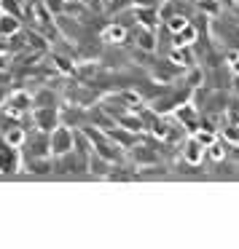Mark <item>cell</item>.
<instances>
[{
    "instance_id": "cell-11",
    "label": "cell",
    "mask_w": 239,
    "mask_h": 249,
    "mask_svg": "<svg viewBox=\"0 0 239 249\" xmlns=\"http://www.w3.org/2000/svg\"><path fill=\"white\" fill-rule=\"evenodd\" d=\"M86 121L92 126H97V129H102V131H110L116 126V118L108 113V110H102V105H94L92 113H86Z\"/></svg>"
},
{
    "instance_id": "cell-23",
    "label": "cell",
    "mask_w": 239,
    "mask_h": 249,
    "mask_svg": "<svg viewBox=\"0 0 239 249\" xmlns=\"http://www.w3.org/2000/svg\"><path fill=\"white\" fill-rule=\"evenodd\" d=\"M196 6L201 8V14L207 19H218V14H220V3L218 0H196Z\"/></svg>"
},
{
    "instance_id": "cell-28",
    "label": "cell",
    "mask_w": 239,
    "mask_h": 249,
    "mask_svg": "<svg viewBox=\"0 0 239 249\" xmlns=\"http://www.w3.org/2000/svg\"><path fill=\"white\" fill-rule=\"evenodd\" d=\"M0 8L3 11H11V14H19V0H0Z\"/></svg>"
},
{
    "instance_id": "cell-17",
    "label": "cell",
    "mask_w": 239,
    "mask_h": 249,
    "mask_svg": "<svg viewBox=\"0 0 239 249\" xmlns=\"http://www.w3.org/2000/svg\"><path fill=\"white\" fill-rule=\"evenodd\" d=\"M51 65H54L57 72H62V75H76V62H73V56L67 54H51Z\"/></svg>"
},
{
    "instance_id": "cell-14",
    "label": "cell",
    "mask_w": 239,
    "mask_h": 249,
    "mask_svg": "<svg viewBox=\"0 0 239 249\" xmlns=\"http://www.w3.org/2000/svg\"><path fill=\"white\" fill-rule=\"evenodd\" d=\"M116 163H110L108 158H102L100 153H89V174L92 177H102V179H108V174H110V169H113Z\"/></svg>"
},
{
    "instance_id": "cell-29",
    "label": "cell",
    "mask_w": 239,
    "mask_h": 249,
    "mask_svg": "<svg viewBox=\"0 0 239 249\" xmlns=\"http://www.w3.org/2000/svg\"><path fill=\"white\" fill-rule=\"evenodd\" d=\"M8 81H11V75H8V72H0V89H6Z\"/></svg>"
},
{
    "instance_id": "cell-12",
    "label": "cell",
    "mask_w": 239,
    "mask_h": 249,
    "mask_svg": "<svg viewBox=\"0 0 239 249\" xmlns=\"http://www.w3.org/2000/svg\"><path fill=\"white\" fill-rule=\"evenodd\" d=\"M19 30H22L19 14H11V11H3V8H0V38H11Z\"/></svg>"
},
{
    "instance_id": "cell-15",
    "label": "cell",
    "mask_w": 239,
    "mask_h": 249,
    "mask_svg": "<svg viewBox=\"0 0 239 249\" xmlns=\"http://www.w3.org/2000/svg\"><path fill=\"white\" fill-rule=\"evenodd\" d=\"M167 59H172L178 67H183V70H188V67L196 65L194 54H191V46H172L167 54Z\"/></svg>"
},
{
    "instance_id": "cell-18",
    "label": "cell",
    "mask_w": 239,
    "mask_h": 249,
    "mask_svg": "<svg viewBox=\"0 0 239 249\" xmlns=\"http://www.w3.org/2000/svg\"><path fill=\"white\" fill-rule=\"evenodd\" d=\"M196 38H199V33H196V27H194L191 22L185 24V27L180 30V33H175V35H172L175 46H191V49L196 46Z\"/></svg>"
},
{
    "instance_id": "cell-10",
    "label": "cell",
    "mask_w": 239,
    "mask_h": 249,
    "mask_svg": "<svg viewBox=\"0 0 239 249\" xmlns=\"http://www.w3.org/2000/svg\"><path fill=\"white\" fill-rule=\"evenodd\" d=\"M108 137H110V140H113L119 147H124V150H132V147H135L137 142L142 140V134H135V131H126L124 126H119V124H116L113 129L108 131Z\"/></svg>"
},
{
    "instance_id": "cell-1",
    "label": "cell",
    "mask_w": 239,
    "mask_h": 249,
    "mask_svg": "<svg viewBox=\"0 0 239 249\" xmlns=\"http://www.w3.org/2000/svg\"><path fill=\"white\" fill-rule=\"evenodd\" d=\"M51 156H65V153L76 150V129L60 124L54 131H51Z\"/></svg>"
},
{
    "instance_id": "cell-13",
    "label": "cell",
    "mask_w": 239,
    "mask_h": 249,
    "mask_svg": "<svg viewBox=\"0 0 239 249\" xmlns=\"http://www.w3.org/2000/svg\"><path fill=\"white\" fill-rule=\"evenodd\" d=\"M126 38H129V30H126V24H121L119 19L110 22V24H105V30H102V40H105V43L119 46V43H124Z\"/></svg>"
},
{
    "instance_id": "cell-2",
    "label": "cell",
    "mask_w": 239,
    "mask_h": 249,
    "mask_svg": "<svg viewBox=\"0 0 239 249\" xmlns=\"http://www.w3.org/2000/svg\"><path fill=\"white\" fill-rule=\"evenodd\" d=\"M172 118L178 121L180 126H185V131H188V134H194V131L199 129V124H201V113H199V107H196V105H191V99L180 102L178 107L172 110Z\"/></svg>"
},
{
    "instance_id": "cell-16",
    "label": "cell",
    "mask_w": 239,
    "mask_h": 249,
    "mask_svg": "<svg viewBox=\"0 0 239 249\" xmlns=\"http://www.w3.org/2000/svg\"><path fill=\"white\" fill-rule=\"evenodd\" d=\"M33 102L35 107H60V94L51 86H43L38 94H33Z\"/></svg>"
},
{
    "instance_id": "cell-21",
    "label": "cell",
    "mask_w": 239,
    "mask_h": 249,
    "mask_svg": "<svg viewBox=\"0 0 239 249\" xmlns=\"http://www.w3.org/2000/svg\"><path fill=\"white\" fill-rule=\"evenodd\" d=\"M201 83H204V70H201L199 65L188 67V70H185V89H196V86H201Z\"/></svg>"
},
{
    "instance_id": "cell-7",
    "label": "cell",
    "mask_w": 239,
    "mask_h": 249,
    "mask_svg": "<svg viewBox=\"0 0 239 249\" xmlns=\"http://www.w3.org/2000/svg\"><path fill=\"white\" fill-rule=\"evenodd\" d=\"M24 172L35 174V177H49V174H54V158L51 156L24 158Z\"/></svg>"
},
{
    "instance_id": "cell-4",
    "label": "cell",
    "mask_w": 239,
    "mask_h": 249,
    "mask_svg": "<svg viewBox=\"0 0 239 249\" xmlns=\"http://www.w3.org/2000/svg\"><path fill=\"white\" fill-rule=\"evenodd\" d=\"M19 150H22L27 158H35V156H51V137L46 134V131L35 129L33 134H27V140H24V145L19 147Z\"/></svg>"
},
{
    "instance_id": "cell-24",
    "label": "cell",
    "mask_w": 239,
    "mask_h": 249,
    "mask_svg": "<svg viewBox=\"0 0 239 249\" xmlns=\"http://www.w3.org/2000/svg\"><path fill=\"white\" fill-rule=\"evenodd\" d=\"M191 137H194V140H199V142H201V145H204V147H210L212 142L218 140V137H215V129H207V126H199V129H196V131H194V134H191Z\"/></svg>"
},
{
    "instance_id": "cell-3",
    "label": "cell",
    "mask_w": 239,
    "mask_h": 249,
    "mask_svg": "<svg viewBox=\"0 0 239 249\" xmlns=\"http://www.w3.org/2000/svg\"><path fill=\"white\" fill-rule=\"evenodd\" d=\"M30 118H33V129H40L46 134H51L62 124L60 107H33L30 110Z\"/></svg>"
},
{
    "instance_id": "cell-20",
    "label": "cell",
    "mask_w": 239,
    "mask_h": 249,
    "mask_svg": "<svg viewBox=\"0 0 239 249\" xmlns=\"http://www.w3.org/2000/svg\"><path fill=\"white\" fill-rule=\"evenodd\" d=\"M220 140L226 142L228 147H239V124H231V121H226L220 129Z\"/></svg>"
},
{
    "instance_id": "cell-5",
    "label": "cell",
    "mask_w": 239,
    "mask_h": 249,
    "mask_svg": "<svg viewBox=\"0 0 239 249\" xmlns=\"http://www.w3.org/2000/svg\"><path fill=\"white\" fill-rule=\"evenodd\" d=\"M3 107L11 110V113L19 115V118H24V115H27L30 110L35 107L33 94H27V91H11V94L6 97V102H3Z\"/></svg>"
},
{
    "instance_id": "cell-6",
    "label": "cell",
    "mask_w": 239,
    "mask_h": 249,
    "mask_svg": "<svg viewBox=\"0 0 239 249\" xmlns=\"http://www.w3.org/2000/svg\"><path fill=\"white\" fill-rule=\"evenodd\" d=\"M22 166V150L11 145H0V174H14Z\"/></svg>"
},
{
    "instance_id": "cell-25",
    "label": "cell",
    "mask_w": 239,
    "mask_h": 249,
    "mask_svg": "<svg viewBox=\"0 0 239 249\" xmlns=\"http://www.w3.org/2000/svg\"><path fill=\"white\" fill-rule=\"evenodd\" d=\"M161 24H164V27H167L172 35H175V33H180V30H183L185 24H188V17H183V14H175V17H169L167 22H161Z\"/></svg>"
},
{
    "instance_id": "cell-27",
    "label": "cell",
    "mask_w": 239,
    "mask_h": 249,
    "mask_svg": "<svg viewBox=\"0 0 239 249\" xmlns=\"http://www.w3.org/2000/svg\"><path fill=\"white\" fill-rule=\"evenodd\" d=\"M46 8H49L54 17H60V14H65V6H67V0H40Z\"/></svg>"
},
{
    "instance_id": "cell-19",
    "label": "cell",
    "mask_w": 239,
    "mask_h": 249,
    "mask_svg": "<svg viewBox=\"0 0 239 249\" xmlns=\"http://www.w3.org/2000/svg\"><path fill=\"white\" fill-rule=\"evenodd\" d=\"M24 140H27V129H24L22 124L14 126V129H8L6 134H3V142H6V145H11V147H22Z\"/></svg>"
},
{
    "instance_id": "cell-9",
    "label": "cell",
    "mask_w": 239,
    "mask_h": 249,
    "mask_svg": "<svg viewBox=\"0 0 239 249\" xmlns=\"http://www.w3.org/2000/svg\"><path fill=\"white\" fill-rule=\"evenodd\" d=\"M132 17L137 19V27H148V30H159V27H161V17H159V8L135 6Z\"/></svg>"
},
{
    "instance_id": "cell-8",
    "label": "cell",
    "mask_w": 239,
    "mask_h": 249,
    "mask_svg": "<svg viewBox=\"0 0 239 249\" xmlns=\"http://www.w3.org/2000/svg\"><path fill=\"white\" fill-rule=\"evenodd\" d=\"M204 156H207V147L199 140H194V137H185V142L180 145V158H185L191 163H201Z\"/></svg>"
},
{
    "instance_id": "cell-22",
    "label": "cell",
    "mask_w": 239,
    "mask_h": 249,
    "mask_svg": "<svg viewBox=\"0 0 239 249\" xmlns=\"http://www.w3.org/2000/svg\"><path fill=\"white\" fill-rule=\"evenodd\" d=\"M226 150H228L226 142H223V140H215L210 147H207V156H210L215 163H220V161H226Z\"/></svg>"
},
{
    "instance_id": "cell-26",
    "label": "cell",
    "mask_w": 239,
    "mask_h": 249,
    "mask_svg": "<svg viewBox=\"0 0 239 249\" xmlns=\"http://www.w3.org/2000/svg\"><path fill=\"white\" fill-rule=\"evenodd\" d=\"M226 65H228V70H231V75L237 78L239 75V51L237 49H228L226 51Z\"/></svg>"
}]
</instances>
